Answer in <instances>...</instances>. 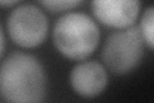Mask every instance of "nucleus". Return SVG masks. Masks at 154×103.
<instances>
[{
	"label": "nucleus",
	"instance_id": "4",
	"mask_svg": "<svg viewBox=\"0 0 154 103\" xmlns=\"http://www.w3.org/2000/svg\"><path fill=\"white\" fill-rule=\"evenodd\" d=\"M11 40L22 48H35L45 41L49 22L44 11L32 4H21L11 12L7 19Z\"/></svg>",
	"mask_w": 154,
	"mask_h": 103
},
{
	"label": "nucleus",
	"instance_id": "7",
	"mask_svg": "<svg viewBox=\"0 0 154 103\" xmlns=\"http://www.w3.org/2000/svg\"><path fill=\"white\" fill-rule=\"evenodd\" d=\"M137 27L140 30L144 43L154 50V5L144 11L140 19V24Z\"/></svg>",
	"mask_w": 154,
	"mask_h": 103
},
{
	"label": "nucleus",
	"instance_id": "1",
	"mask_svg": "<svg viewBox=\"0 0 154 103\" xmlns=\"http://www.w3.org/2000/svg\"><path fill=\"white\" fill-rule=\"evenodd\" d=\"M46 72L35 56L16 52L4 58L0 92L9 103H40L46 94Z\"/></svg>",
	"mask_w": 154,
	"mask_h": 103
},
{
	"label": "nucleus",
	"instance_id": "6",
	"mask_svg": "<svg viewBox=\"0 0 154 103\" xmlns=\"http://www.w3.org/2000/svg\"><path fill=\"white\" fill-rule=\"evenodd\" d=\"M69 82L79 95L86 98L96 97L102 94L108 85L107 68L96 61H82L72 68Z\"/></svg>",
	"mask_w": 154,
	"mask_h": 103
},
{
	"label": "nucleus",
	"instance_id": "5",
	"mask_svg": "<svg viewBox=\"0 0 154 103\" xmlns=\"http://www.w3.org/2000/svg\"><path fill=\"white\" fill-rule=\"evenodd\" d=\"M93 13L100 23L117 30L134 26L140 13L137 0H95L91 3Z\"/></svg>",
	"mask_w": 154,
	"mask_h": 103
},
{
	"label": "nucleus",
	"instance_id": "9",
	"mask_svg": "<svg viewBox=\"0 0 154 103\" xmlns=\"http://www.w3.org/2000/svg\"><path fill=\"white\" fill-rule=\"evenodd\" d=\"M2 5H18V2H0Z\"/></svg>",
	"mask_w": 154,
	"mask_h": 103
},
{
	"label": "nucleus",
	"instance_id": "8",
	"mask_svg": "<svg viewBox=\"0 0 154 103\" xmlns=\"http://www.w3.org/2000/svg\"><path fill=\"white\" fill-rule=\"evenodd\" d=\"M80 4L81 2H77V0H48V2H41V5L53 13L73 11Z\"/></svg>",
	"mask_w": 154,
	"mask_h": 103
},
{
	"label": "nucleus",
	"instance_id": "2",
	"mask_svg": "<svg viewBox=\"0 0 154 103\" xmlns=\"http://www.w3.org/2000/svg\"><path fill=\"white\" fill-rule=\"evenodd\" d=\"M53 41L58 52L73 61H85L98 48L100 30L90 16L82 12H68L54 24Z\"/></svg>",
	"mask_w": 154,
	"mask_h": 103
},
{
	"label": "nucleus",
	"instance_id": "3",
	"mask_svg": "<svg viewBox=\"0 0 154 103\" xmlns=\"http://www.w3.org/2000/svg\"><path fill=\"white\" fill-rule=\"evenodd\" d=\"M144 44L137 26L113 32L105 40L102 52L105 68L116 75L134 71L143 60Z\"/></svg>",
	"mask_w": 154,
	"mask_h": 103
}]
</instances>
